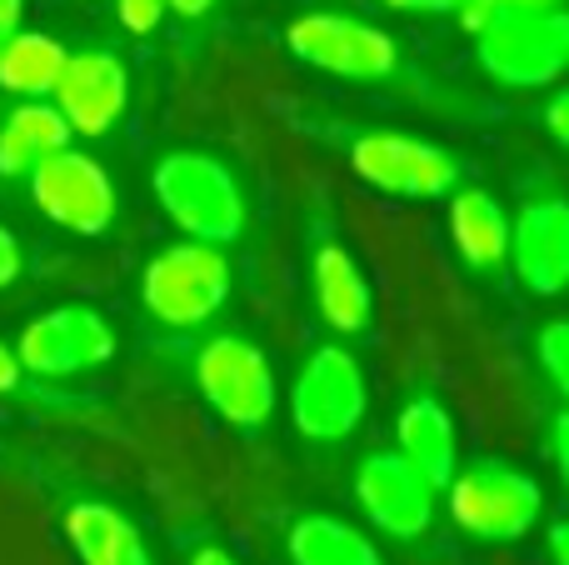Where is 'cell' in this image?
<instances>
[{
    "instance_id": "cell-29",
    "label": "cell",
    "mask_w": 569,
    "mask_h": 565,
    "mask_svg": "<svg viewBox=\"0 0 569 565\" xmlns=\"http://www.w3.org/2000/svg\"><path fill=\"white\" fill-rule=\"evenodd\" d=\"M20 6H26V0H0V46L20 30Z\"/></svg>"
},
{
    "instance_id": "cell-1",
    "label": "cell",
    "mask_w": 569,
    "mask_h": 565,
    "mask_svg": "<svg viewBox=\"0 0 569 565\" xmlns=\"http://www.w3.org/2000/svg\"><path fill=\"white\" fill-rule=\"evenodd\" d=\"M156 200L190 240H206V246H226L246 226V200H240L236 176L200 150H176L160 160Z\"/></svg>"
},
{
    "instance_id": "cell-19",
    "label": "cell",
    "mask_w": 569,
    "mask_h": 565,
    "mask_svg": "<svg viewBox=\"0 0 569 565\" xmlns=\"http://www.w3.org/2000/svg\"><path fill=\"white\" fill-rule=\"evenodd\" d=\"M450 236L470 266H500L510 256V220L485 190H460L450 200Z\"/></svg>"
},
{
    "instance_id": "cell-22",
    "label": "cell",
    "mask_w": 569,
    "mask_h": 565,
    "mask_svg": "<svg viewBox=\"0 0 569 565\" xmlns=\"http://www.w3.org/2000/svg\"><path fill=\"white\" fill-rule=\"evenodd\" d=\"M540 360L550 370V380L560 386V396L569 400V320H550L540 330Z\"/></svg>"
},
{
    "instance_id": "cell-12",
    "label": "cell",
    "mask_w": 569,
    "mask_h": 565,
    "mask_svg": "<svg viewBox=\"0 0 569 565\" xmlns=\"http://www.w3.org/2000/svg\"><path fill=\"white\" fill-rule=\"evenodd\" d=\"M355 496H360L365 516H370L385 536L415 541L435 521V486L400 456V450L365 460L360 480H355Z\"/></svg>"
},
{
    "instance_id": "cell-11",
    "label": "cell",
    "mask_w": 569,
    "mask_h": 565,
    "mask_svg": "<svg viewBox=\"0 0 569 565\" xmlns=\"http://www.w3.org/2000/svg\"><path fill=\"white\" fill-rule=\"evenodd\" d=\"M50 96H56V110L66 116L70 136H106L126 116L130 80L110 50H80V56H66Z\"/></svg>"
},
{
    "instance_id": "cell-2",
    "label": "cell",
    "mask_w": 569,
    "mask_h": 565,
    "mask_svg": "<svg viewBox=\"0 0 569 565\" xmlns=\"http://www.w3.org/2000/svg\"><path fill=\"white\" fill-rule=\"evenodd\" d=\"M230 296V260L220 256V246L206 240H186V246L160 250L140 276V300L160 326H206Z\"/></svg>"
},
{
    "instance_id": "cell-23",
    "label": "cell",
    "mask_w": 569,
    "mask_h": 565,
    "mask_svg": "<svg viewBox=\"0 0 569 565\" xmlns=\"http://www.w3.org/2000/svg\"><path fill=\"white\" fill-rule=\"evenodd\" d=\"M120 10V26L136 30V36H146V30L160 26V16H166V0H116Z\"/></svg>"
},
{
    "instance_id": "cell-16",
    "label": "cell",
    "mask_w": 569,
    "mask_h": 565,
    "mask_svg": "<svg viewBox=\"0 0 569 565\" xmlns=\"http://www.w3.org/2000/svg\"><path fill=\"white\" fill-rule=\"evenodd\" d=\"M395 440H400V456L430 480L435 490L450 486L455 476V420L440 400L420 396L400 410V426H395Z\"/></svg>"
},
{
    "instance_id": "cell-5",
    "label": "cell",
    "mask_w": 569,
    "mask_h": 565,
    "mask_svg": "<svg viewBox=\"0 0 569 565\" xmlns=\"http://www.w3.org/2000/svg\"><path fill=\"white\" fill-rule=\"evenodd\" d=\"M545 496L525 470L510 466H475L450 476V516L460 531L480 541H520L540 521Z\"/></svg>"
},
{
    "instance_id": "cell-9",
    "label": "cell",
    "mask_w": 569,
    "mask_h": 565,
    "mask_svg": "<svg viewBox=\"0 0 569 565\" xmlns=\"http://www.w3.org/2000/svg\"><path fill=\"white\" fill-rule=\"evenodd\" d=\"M200 396L230 420V426H266L276 410V370L250 340L220 336L196 360Z\"/></svg>"
},
{
    "instance_id": "cell-13",
    "label": "cell",
    "mask_w": 569,
    "mask_h": 565,
    "mask_svg": "<svg viewBox=\"0 0 569 565\" xmlns=\"http://www.w3.org/2000/svg\"><path fill=\"white\" fill-rule=\"evenodd\" d=\"M510 260L535 296L569 286V200H530L510 226Z\"/></svg>"
},
{
    "instance_id": "cell-4",
    "label": "cell",
    "mask_w": 569,
    "mask_h": 565,
    "mask_svg": "<svg viewBox=\"0 0 569 565\" xmlns=\"http://www.w3.org/2000/svg\"><path fill=\"white\" fill-rule=\"evenodd\" d=\"M116 356V330L100 310L90 306H56L36 316L16 340V360L26 376L40 380H66L80 370H96Z\"/></svg>"
},
{
    "instance_id": "cell-17",
    "label": "cell",
    "mask_w": 569,
    "mask_h": 565,
    "mask_svg": "<svg viewBox=\"0 0 569 565\" xmlns=\"http://www.w3.org/2000/svg\"><path fill=\"white\" fill-rule=\"evenodd\" d=\"M66 56L70 50L46 30H16L0 46V90H10L20 100H46L56 90Z\"/></svg>"
},
{
    "instance_id": "cell-7",
    "label": "cell",
    "mask_w": 569,
    "mask_h": 565,
    "mask_svg": "<svg viewBox=\"0 0 569 565\" xmlns=\"http://www.w3.org/2000/svg\"><path fill=\"white\" fill-rule=\"evenodd\" d=\"M30 200L40 206V216H50L56 226L76 230V236H100L116 220V186L100 170V160L80 156V150H56L30 170Z\"/></svg>"
},
{
    "instance_id": "cell-20",
    "label": "cell",
    "mask_w": 569,
    "mask_h": 565,
    "mask_svg": "<svg viewBox=\"0 0 569 565\" xmlns=\"http://www.w3.org/2000/svg\"><path fill=\"white\" fill-rule=\"evenodd\" d=\"M290 561L295 565H385L380 551L360 531L335 516H305L290 531Z\"/></svg>"
},
{
    "instance_id": "cell-31",
    "label": "cell",
    "mask_w": 569,
    "mask_h": 565,
    "mask_svg": "<svg viewBox=\"0 0 569 565\" xmlns=\"http://www.w3.org/2000/svg\"><path fill=\"white\" fill-rule=\"evenodd\" d=\"M550 556H555V565H569V526L550 531Z\"/></svg>"
},
{
    "instance_id": "cell-3",
    "label": "cell",
    "mask_w": 569,
    "mask_h": 565,
    "mask_svg": "<svg viewBox=\"0 0 569 565\" xmlns=\"http://www.w3.org/2000/svg\"><path fill=\"white\" fill-rule=\"evenodd\" d=\"M475 40H480V66L500 86H515V90L550 86V80H560L569 70V10L560 6L485 26L475 30Z\"/></svg>"
},
{
    "instance_id": "cell-30",
    "label": "cell",
    "mask_w": 569,
    "mask_h": 565,
    "mask_svg": "<svg viewBox=\"0 0 569 565\" xmlns=\"http://www.w3.org/2000/svg\"><path fill=\"white\" fill-rule=\"evenodd\" d=\"M210 6H216V0H166V10H176L180 20H200Z\"/></svg>"
},
{
    "instance_id": "cell-18",
    "label": "cell",
    "mask_w": 569,
    "mask_h": 565,
    "mask_svg": "<svg viewBox=\"0 0 569 565\" xmlns=\"http://www.w3.org/2000/svg\"><path fill=\"white\" fill-rule=\"evenodd\" d=\"M315 300H320L325 320L335 330H345V336L365 330V320H370V286H365L360 266L350 260V250L325 246L315 256Z\"/></svg>"
},
{
    "instance_id": "cell-27",
    "label": "cell",
    "mask_w": 569,
    "mask_h": 565,
    "mask_svg": "<svg viewBox=\"0 0 569 565\" xmlns=\"http://www.w3.org/2000/svg\"><path fill=\"white\" fill-rule=\"evenodd\" d=\"M555 466H560L565 486H569V410L555 420Z\"/></svg>"
},
{
    "instance_id": "cell-25",
    "label": "cell",
    "mask_w": 569,
    "mask_h": 565,
    "mask_svg": "<svg viewBox=\"0 0 569 565\" xmlns=\"http://www.w3.org/2000/svg\"><path fill=\"white\" fill-rule=\"evenodd\" d=\"M20 386H26V366L16 360V346L0 340V396H20Z\"/></svg>"
},
{
    "instance_id": "cell-32",
    "label": "cell",
    "mask_w": 569,
    "mask_h": 565,
    "mask_svg": "<svg viewBox=\"0 0 569 565\" xmlns=\"http://www.w3.org/2000/svg\"><path fill=\"white\" fill-rule=\"evenodd\" d=\"M190 565H236V561H230L226 551H216V546H210V551H196V561H190Z\"/></svg>"
},
{
    "instance_id": "cell-26",
    "label": "cell",
    "mask_w": 569,
    "mask_h": 565,
    "mask_svg": "<svg viewBox=\"0 0 569 565\" xmlns=\"http://www.w3.org/2000/svg\"><path fill=\"white\" fill-rule=\"evenodd\" d=\"M545 120H550L555 140H560V146H569V90H560V96L550 100V110H545Z\"/></svg>"
},
{
    "instance_id": "cell-14",
    "label": "cell",
    "mask_w": 569,
    "mask_h": 565,
    "mask_svg": "<svg viewBox=\"0 0 569 565\" xmlns=\"http://www.w3.org/2000/svg\"><path fill=\"white\" fill-rule=\"evenodd\" d=\"M66 536L80 565H156L140 531L106 500H76L66 511Z\"/></svg>"
},
{
    "instance_id": "cell-10",
    "label": "cell",
    "mask_w": 569,
    "mask_h": 565,
    "mask_svg": "<svg viewBox=\"0 0 569 565\" xmlns=\"http://www.w3.org/2000/svg\"><path fill=\"white\" fill-rule=\"evenodd\" d=\"M350 166L375 190L410 196V200L445 196L455 186V176H460L450 150L430 146V140H415V136H360L350 150Z\"/></svg>"
},
{
    "instance_id": "cell-28",
    "label": "cell",
    "mask_w": 569,
    "mask_h": 565,
    "mask_svg": "<svg viewBox=\"0 0 569 565\" xmlns=\"http://www.w3.org/2000/svg\"><path fill=\"white\" fill-rule=\"evenodd\" d=\"M390 10H425V16H440V10H460L465 0H385Z\"/></svg>"
},
{
    "instance_id": "cell-15",
    "label": "cell",
    "mask_w": 569,
    "mask_h": 565,
    "mask_svg": "<svg viewBox=\"0 0 569 565\" xmlns=\"http://www.w3.org/2000/svg\"><path fill=\"white\" fill-rule=\"evenodd\" d=\"M70 146V126L56 106L46 100H20L6 120H0V176L20 180L40 166L46 156Z\"/></svg>"
},
{
    "instance_id": "cell-24",
    "label": "cell",
    "mask_w": 569,
    "mask_h": 565,
    "mask_svg": "<svg viewBox=\"0 0 569 565\" xmlns=\"http://www.w3.org/2000/svg\"><path fill=\"white\" fill-rule=\"evenodd\" d=\"M20 266H26V256H20V240L10 236L6 226H0V290L16 286V280H20Z\"/></svg>"
},
{
    "instance_id": "cell-6",
    "label": "cell",
    "mask_w": 569,
    "mask_h": 565,
    "mask_svg": "<svg viewBox=\"0 0 569 565\" xmlns=\"http://www.w3.org/2000/svg\"><path fill=\"white\" fill-rule=\"evenodd\" d=\"M290 416L305 440H345L365 416V376L350 350L325 346L305 360L290 390Z\"/></svg>"
},
{
    "instance_id": "cell-8",
    "label": "cell",
    "mask_w": 569,
    "mask_h": 565,
    "mask_svg": "<svg viewBox=\"0 0 569 565\" xmlns=\"http://www.w3.org/2000/svg\"><path fill=\"white\" fill-rule=\"evenodd\" d=\"M290 50L315 70H330L345 80H380L395 70V40L380 26H365L355 16H330V10H315V16L290 20L284 30Z\"/></svg>"
},
{
    "instance_id": "cell-21",
    "label": "cell",
    "mask_w": 569,
    "mask_h": 565,
    "mask_svg": "<svg viewBox=\"0 0 569 565\" xmlns=\"http://www.w3.org/2000/svg\"><path fill=\"white\" fill-rule=\"evenodd\" d=\"M555 6H560V0H465L460 20L470 30H485V26H500V20L535 16V10H555Z\"/></svg>"
}]
</instances>
